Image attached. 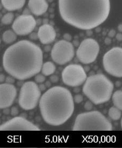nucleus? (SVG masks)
Segmentation results:
<instances>
[{
    "label": "nucleus",
    "mask_w": 122,
    "mask_h": 148,
    "mask_svg": "<svg viewBox=\"0 0 122 148\" xmlns=\"http://www.w3.org/2000/svg\"><path fill=\"white\" fill-rule=\"evenodd\" d=\"M116 38L118 41H122V33H118L116 34Z\"/></svg>",
    "instance_id": "7c9ffc66"
},
{
    "label": "nucleus",
    "mask_w": 122,
    "mask_h": 148,
    "mask_svg": "<svg viewBox=\"0 0 122 148\" xmlns=\"http://www.w3.org/2000/svg\"><path fill=\"white\" fill-rule=\"evenodd\" d=\"M108 114L110 118L113 121H118L121 117L122 113L119 109L113 106L109 109Z\"/></svg>",
    "instance_id": "aec40b11"
},
{
    "label": "nucleus",
    "mask_w": 122,
    "mask_h": 148,
    "mask_svg": "<svg viewBox=\"0 0 122 148\" xmlns=\"http://www.w3.org/2000/svg\"><path fill=\"white\" fill-rule=\"evenodd\" d=\"M0 123H1V120H0Z\"/></svg>",
    "instance_id": "37998d69"
},
{
    "label": "nucleus",
    "mask_w": 122,
    "mask_h": 148,
    "mask_svg": "<svg viewBox=\"0 0 122 148\" xmlns=\"http://www.w3.org/2000/svg\"><path fill=\"white\" fill-rule=\"evenodd\" d=\"M35 82L38 84H42L45 82V77L43 74H37L35 75Z\"/></svg>",
    "instance_id": "4be33fe9"
},
{
    "label": "nucleus",
    "mask_w": 122,
    "mask_h": 148,
    "mask_svg": "<svg viewBox=\"0 0 122 148\" xmlns=\"http://www.w3.org/2000/svg\"><path fill=\"white\" fill-rule=\"evenodd\" d=\"M93 108V105L91 101H87L84 105V109L87 110H91Z\"/></svg>",
    "instance_id": "b1692460"
},
{
    "label": "nucleus",
    "mask_w": 122,
    "mask_h": 148,
    "mask_svg": "<svg viewBox=\"0 0 122 148\" xmlns=\"http://www.w3.org/2000/svg\"><path fill=\"white\" fill-rule=\"evenodd\" d=\"M63 82L71 87H77L85 83L87 78L84 69L79 64L67 66L62 73Z\"/></svg>",
    "instance_id": "6e6552de"
},
{
    "label": "nucleus",
    "mask_w": 122,
    "mask_h": 148,
    "mask_svg": "<svg viewBox=\"0 0 122 148\" xmlns=\"http://www.w3.org/2000/svg\"><path fill=\"white\" fill-rule=\"evenodd\" d=\"M74 56L73 45L65 40L57 42L52 49L51 56L53 61L60 65L69 62L74 58Z\"/></svg>",
    "instance_id": "1a4fd4ad"
},
{
    "label": "nucleus",
    "mask_w": 122,
    "mask_h": 148,
    "mask_svg": "<svg viewBox=\"0 0 122 148\" xmlns=\"http://www.w3.org/2000/svg\"><path fill=\"white\" fill-rule=\"evenodd\" d=\"M41 96L39 86L34 82H27L21 87L18 103L20 107L25 110H31L37 106Z\"/></svg>",
    "instance_id": "423d86ee"
},
{
    "label": "nucleus",
    "mask_w": 122,
    "mask_h": 148,
    "mask_svg": "<svg viewBox=\"0 0 122 148\" xmlns=\"http://www.w3.org/2000/svg\"><path fill=\"white\" fill-rule=\"evenodd\" d=\"M37 35L42 44L48 45L54 41L56 37V33L52 25L44 24L39 27Z\"/></svg>",
    "instance_id": "4468645a"
},
{
    "label": "nucleus",
    "mask_w": 122,
    "mask_h": 148,
    "mask_svg": "<svg viewBox=\"0 0 122 148\" xmlns=\"http://www.w3.org/2000/svg\"><path fill=\"white\" fill-rule=\"evenodd\" d=\"M3 112L5 114H8L10 113V110H9V109H7V108H5V109H4Z\"/></svg>",
    "instance_id": "f704fd0d"
},
{
    "label": "nucleus",
    "mask_w": 122,
    "mask_h": 148,
    "mask_svg": "<svg viewBox=\"0 0 122 148\" xmlns=\"http://www.w3.org/2000/svg\"><path fill=\"white\" fill-rule=\"evenodd\" d=\"M30 38L33 40H36L37 39H38L39 38H38L37 34H36V33L31 34L30 35Z\"/></svg>",
    "instance_id": "2f4dec72"
},
{
    "label": "nucleus",
    "mask_w": 122,
    "mask_h": 148,
    "mask_svg": "<svg viewBox=\"0 0 122 148\" xmlns=\"http://www.w3.org/2000/svg\"><path fill=\"white\" fill-rule=\"evenodd\" d=\"M19 113V111L18 110V108L15 106H14L12 108V109L11 110V114L13 116H17Z\"/></svg>",
    "instance_id": "393cba45"
},
{
    "label": "nucleus",
    "mask_w": 122,
    "mask_h": 148,
    "mask_svg": "<svg viewBox=\"0 0 122 148\" xmlns=\"http://www.w3.org/2000/svg\"><path fill=\"white\" fill-rule=\"evenodd\" d=\"M46 85H47V87H49L51 86V83H50L49 82H47L46 83Z\"/></svg>",
    "instance_id": "58836bf2"
},
{
    "label": "nucleus",
    "mask_w": 122,
    "mask_h": 148,
    "mask_svg": "<svg viewBox=\"0 0 122 148\" xmlns=\"http://www.w3.org/2000/svg\"><path fill=\"white\" fill-rule=\"evenodd\" d=\"M113 90V84L103 74L89 77L83 87V93L92 103L96 105L108 101Z\"/></svg>",
    "instance_id": "20e7f679"
},
{
    "label": "nucleus",
    "mask_w": 122,
    "mask_h": 148,
    "mask_svg": "<svg viewBox=\"0 0 122 148\" xmlns=\"http://www.w3.org/2000/svg\"><path fill=\"white\" fill-rule=\"evenodd\" d=\"M113 102L115 107L122 111V91L118 90L113 93Z\"/></svg>",
    "instance_id": "6ab92c4d"
},
{
    "label": "nucleus",
    "mask_w": 122,
    "mask_h": 148,
    "mask_svg": "<svg viewBox=\"0 0 122 148\" xmlns=\"http://www.w3.org/2000/svg\"><path fill=\"white\" fill-rule=\"evenodd\" d=\"M5 79L4 74H0V83H3Z\"/></svg>",
    "instance_id": "72a5a7b5"
},
{
    "label": "nucleus",
    "mask_w": 122,
    "mask_h": 148,
    "mask_svg": "<svg viewBox=\"0 0 122 148\" xmlns=\"http://www.w3.org/2000/svg\"><path fill=\"white\" fill-rule=\"evenodd\" d=\"M48 1L49 2H52L53 0H48Z\"/></svg>",
    "instance_id": "ea45409f"
},
{
    "label": "nucleus",
    "mask_w": 122,
    "mask_h": 148,
    "mask_svg": "<svg viewBox=\"0 0 122 148\" xmlns=\"http://www.w3.org/2000/svg\"><path fill=\"white\" fill-rule=\"evenodd\" d=\"M0 131H40V129L24 118L15 117L1 125Z\"/></svg>",
    "instance_id": "f8f14e48"
},
{
    "label": "nucleus",
    "mask_w": 122,
    "mask_h": 148,
    "mask_svg": "<svg viewBox=\"0 0 122 148\" xmlns=\"http://www.w3.org/2000/svg\"><path fill=\"white\" fill-rule=\"evenodd\" d=\"M14 18V15L12 13H8L5 14L1 19V21L2 23L6 25H8L11 24L13 21Z\"/></svg>",
    "instance_id": "412c9836"
},
{
    "label": "nucleus",
    "mask_w": 122,
    "mask_h": 148,
    "mask_svg": "<svg viewBox=\"0 0 122 148\" xmlns=\"http://www.w3.org/2000/svg\"><path fill=\"white\" fill-rule=\"evenodd\" d=\"M74 100L76 103L79 104L81 102H82V101L83 100V97L81 95H79V94L76 95V96H75Z\"/></svg>",
    "instance_id": "5701e85b"
},
{
    "label": "nucleus",
    "mask_w": 122,
    "mask_h": 148,
    "mask_svg": "<svg viewBox=\"0 0 122 148\" xmlns=\"http://www.w3.org/2000/svg\"><path fill=\"white\" fill-rule=\"evenodd\" d=\"M28 7L34 15L40 16L47 11L48 3L47 0H29Z\"/></svg>",
    "instance_id": "2eb2a0df"
},
{
    "label": "nucleus",
    "mask_w": 122,
    "mask_h": 148,
    "mask_svg": "<svg viewBox=\"0 0 122 148\" xmlns=\"http://www.w3.org/2000/svg\"><path fill=\"white\" fill-rule=\"evenodd\" d=\"M17 96V90L13 84H0V109L8 108L12 106Z\"/></svg>",
    "instance_id": "ddd939ff"
},
{
    "label": "nucleus",
    "mask_w": 122,
    "mask_h": 148,
    "mask_svg": "<svg viewBox=\"0 0 122 148\" xmlns=\"http://www.w3.org/2000/svg\"><path fill=\"white\" fill-rule=\"evenodd\" d=\"M56 71V66L51 61H47L42 65L41 71L45 76H49L54 73Z\"/></svg>",
    "instance_id": "f3484780"
},
{
    "label": "nucleus",
    "mask_w": 122,
    "mask_h": 148,
    "mask_svg": "<svg viewBox=\"0 0 122 148\" xmlns=\"http://www.w3.org/2000/svg\"><path fill=\"white\" fill-rule=\"evenodd\" d=\"M17 39V34L12 30H7L2 35V40L5 44H10L14 42Z\"/></svg>",
    "instance_id": "a211bd4d"
},
{
    "label": "nucleus",
    "mask_w": 122,
    "mask_h": 148,
    "mask_svg": "<svg viewBox=\"0 0 122 148\" xmlns=\"http://www.w3.org/2000/svg\"><path fill=\"white\" fill-rule=\"evenodd\" d=\"M15 78H14L13 77H12V75L11 76H8L7 77V78L5 79V81H6V83H8V84H12L15 82Z\"/></svg>",
    "instance_id": "a878e982"
},
{
    "label": "nucleus",
    "mask_w": 122,
    "mask_h": 148,
    "mask_svg": "<svg viewBox=\"0 0 122 148\" xmlns=\"http://www.w3.org/2000/svg\"><path fill=\"white\" fill-rule=\"evenodd\" d=\"M105 70L115 77H122V48L113 47L106 53L103 58Z\"/></svg>",
    "instance_id": "0eeeda50"
},
{
    "label": "nucleus",
    "mask_w": 122,
    "mask_h": 148,
    "mask_svg": "<svg viewBox=\"0 0 122 148\" xmlns=\"http://www.w3.org/2000/svg\"><path fill=\"white\" fill-rule=\"evenodd\" d=\"M1 40L0 39V44H1Z\"/></svg>",
    "instance_id": "79ce46f5"
},
{
    "label": "nucleus",
    "mask_w": 122,
    "mask_h": 148,
    "mask_svg": "<svg viewBox=\"0 0 122 148\" xmlns=\"http://www.w3.org/2000/svg\"><path fill=\"white\" fill-rule=\"evenodd\" d=\"M121 126H122V120H121Z\"/></svg>",
    "instance_id": "a19ab883"
},
{
    "label": "nucleus",
    "mask_w": 122,
    "mask_h": 148,
    "mask_svg": "<svg viewBox=\"0 0 122 148\" xmlns=\"http://www.w3.org/2000/svg\"><path fill=\"white\" fill-rule=\"evenodd\" d=\"M50 46H47L45 48H44V50L45 52H49L50 51Z\"/></svg>",
    "instance_id": "c9c22d12"
},
{
    "label": "nucleus",
    "mask_w": 122,
    "mask_h": 148,
    "mask_svg": "<svg viewBox=\"0 0 122 148\" xmlns=\"http://www.w3.org/2000/svg\"><path fill=\"white\" fill-rule=\"evenodd\" d=\"M118 30L122 33V24H120L118 26Z\"/></svg>",
    "instance_id": "e433bc0d"
},
{
    "label": "nucleus",
    "mask_w": 122,
    "mask_h": 148,
    "mask_svg": "<svg viewBox=\"0 0 122 148\" xmlns=\"http://www.w3.org/2000/svg\"><path fill=\"white\" fill-rule=\"evenodd\" d=\"M63 38H64V39L66 41H69L70 42V41L72 39V37H71V36L69 34H68V33H66V34H65L64 36H63Z\"/></svg>",
    "instance_id": "c85d7f7f"
},
{
    "label": "nucleus",
    "mask_w": 122,
    "mask_h": 148,
    "mask_svg": "<svg viewBox=\"0 0 122 148\" xmlns=\"http://www.w3.org/2000/svg\"><path fill=\"white\" fill-rule=\"evenodd\" d=\"M87 35H89V36H91L92 35V31H90V30H87Z\"/></svg>",
    "instance_id": "4c0bfd02"
},
{
    "label": "nucleus",
    "mask_w": 122,
    "mask_h": 148,
    "mask_svg": "<svg viewBox=\"0 0 122 148\" xmlns=\"http://www.w3.org/2000/svg\"><path fill=\"white\" fill-rule=\"evenodd\" d=\"M26 0H1L2 5L5 9L10 12L21 9Z\"/></svg>",
    "instance_id": "dca6fc26"
},
{
    "label": "nucleus",
    "mask_w": 122,
    "mask_h": 148,
    "mask_svg": "<svg viewBox=\"0 0 122 148\" xmlns=\"http://www.w3.org/2000/svg\"><path fill=\"white\" fill-rule=\"evenodd\" d=\"M39 90H41V91H44L45 90V88H46V86L44 84H43L42 83L39 85Z\"/></svg>",
    "instance_id": "473e14b6"
},
{
    "label": "nucleus",
    "mask_w": 122,
    "mask_h": 148,
    "mask_svg": "<svg viewBox=\"0 0 122 148\" xmlns=\"http://www.w3.org/2000/svg\"><path fill=\"white\" fill-rule=\"evenodd\" d=\"M104 42L105 44H106V45H109L110 44H111L112 40L111 39V38H109V37H108V38H106L105 39Z\"/></svg>",
    "instance_id": "c756f323"
},
{
    "label": "nucleus",
    "mask_w": 122,
    "mask_h": 148,
    "mask_svg": "<svg viewBox=\"0 0 122 148\" xmlns=\"http://www.w3.org/2000/svg\"><path fill=\"white\" fill-rule=\"evenodd\" d=\"M100 52V46L95 40H84L79 46L76 56L79 61L84 64H89L96 60Z\"/></svg>",
    "instance_id": "9d476101"
},
{
    "label": "nucleus",
    "mask_w": 122,
    "mask_h": 148,
    "mask_svg": "<svg viewBox=\"0 0 122 148\" xmlns=\"http://www.w3.org/2000/svg\"><path fill=\"white\" fill-rule=\"evenodd\" d=\"M62 19L72 26L90 30L107 19L110 12V0H58Z\"/></svg>",
    "instance_id": "f257e3e1"
},
{
    "label": "nucleus",
    "mask_w": 122,
    "mask_h": 148,
    "mask_svg": "<svg viewBox=\"0 0 122 148\" xmlns=\"http://www.w3.org/2000/svg\"><path fill=\"white\" fill-rule=\"evenodd\" d=\"M73 131H112L111 123L97 111L79 114L76 118Z\"/></svg>",
    "instance_id": "39448f33"
},
{
    "label": "nucleus",
    "mask_w": 122,
    "mask_h": 148,
    "mask_svg": "<svg viewBox=\"0 0 122 148\" xmlns=\"http://www.w3.org/2000/svg\"><path fill=\"white\" fill-rule=\"evenodd\" d=\"M41 115L45 122L52 126L65 123L74 111V100L71 92L62 86L49 89L39 102Z\"/></svg>",
    "instance_id": "7ed1b4c3"
},
{
    "label": "nucleus",
    "mask_w": 122,
    "mask_h": 148,
    "mask_svg": "<svg viewBox=\"0 0 122 148\" xmlns=\"http://www.w3.org/2000/svg\"><path fill=\"white\" fill-rule=\"evenodd\" d=\"M43 55L37 45L21 40L7 48L3 56L6 72L19 80L32 78L41 71Z\"/></svg>",
    "instance_id": "f03ea898"
},
{
    "label": "nucleus",
    "mask_w": 122,
    "mask_h": 148,
    "mask_svg": "<svg viewBox=\"0 0 122 148\" xmlns=\"http://www.w3.org/2000/svg\"><path fill=\"white\" fill-rule=\"evenodd\" d=\"M36 26V21L33 16L23 14L18 16L13 23L12 28L18 35H26L30 34Z\"/></svg>",
    "instance_id": "9b49d317"
},
{
    "label": "nucleus",
    "mask_w": 122,
    "mask_h": 148,
    "mask_svg": "<svg viewBox=\"0 0 122 148\" xmlns=\"http://www.w3.org/2000/svg\"><path fill=\"white\" fill-rule=\"evenodd\" d=\"M116 33L115 30L111 29L109 31V32L108 33V36L110 38H113L116 35Z\"/></svg>",
    "instance_id": "cd10ccee"
},
{
    "label": "nucleus",
    "mask_w": 122,
    "mask_h": 148,
    "mask_svg": "<svg viewBox=\"0 0 122 148\" xmlns=\"http://www.w3.org/2000/svg\"><path fill=\"white\" fill-rule=\"evenodd\" d=\"M59 78L56 75H52L50 77V81L52 82V83H56L58 81Z\"/></svg>",
    "instance_id": "bb28decb"
}]
</instances>
